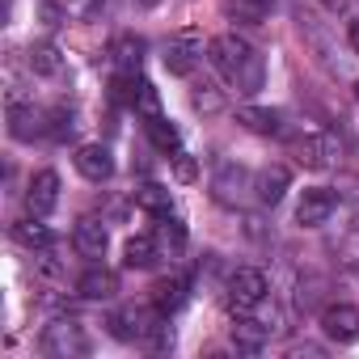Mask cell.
Instances as JSON below:
<instances>
[{
    "instance_id": "obj_5",
    "label": "cell",
    "mask_w": 359,
    "mask_h": 359,
    "mask_svg": "<svg viewBox=\"0 0 359 359\" xmlns=\"http://www.w3.org/2000/svg\"><path fill=\"white\" fill-rule=\"evenodd\" d=\"M165 68L173 72V76H191L195 68H199V60H203V39L195 34V30H182V34H173L169 43H165Z\"/></svg>"
},
{
    "instance_id": "obj_24",
    "label": "cell",
    "mask_w": 359,
    "mask_h": 359,
    "mask_svg": "<svg viewBox=\"0 0 359 359\" xmlns=\"http://www.w3.org/2000/svg\"><path fill=\"white\" fill-rule=\"evenodd\" d=\"M30 68L39 76H60L64 72V60H60V51L51 43H39V47H30Z\"/></svg>"
},
{
    "instance_id": "obj_22",
    "label": "cell",
    "mask_w": 359,
    "mask_h": 359,
    "mask_svg": "<svg viewBox=\"0 0 359 359\" xmlns=\"http://www.w3.org/2000/svg\"><path fill=\"white\" fill-rule=\"evenodd\" d=\"M135 208L161 220V216H169V208H173V199H169V191H165V187H156V182H144V187L135 191Z\"/></svg>"
},
{
    "instance_id": "obj_26",
    "label": "cell",
    "mask_w": 359,
    "mask_h": 359,
    "mask_svg": "<svg viewBox=\"0 0 359 359\" xmlns=\"http://www.w3.org/2000/svg\"><path fill=\"white\" fill-rule=\"evenodd\" d=\"M229 9L241 26H258L271 9H275V0H229Z\"/></svg>"
},
{
    "instance_id": "obj_30",
    "label": "cell",
    "mask_w": 359,
    "mask_h": 359,
    "mask_svg": "<svg viewBox=\"0 0 359 359\" xmlns=\"http://www.w3.org/2000/svg\"><path fill=\"white\" fill-rule=\"evenodd\" d=\"M195 173H199V165L187 152H173V177L177 182H195Z\"/></svg>"
},
{
    "instance_id": "obj_31",
    "label": "cell",
    "mask_w": 359,
    "mask_h": 359,
    "mask_svg": "<svg viewBox=\"0 0 359 359\" xmlns=\"http://www.w3.org/2000/svg\"><path fill=\"white\" fill-rule=\"evenodd\" d=\"M346 39H351V51H355V55H359V18H355V22H351V30H346Z\"/></svg>"
},
{
    "instance_id": "obj_25",
    "label": "cell",
    "mask_w": 359,
    "mask_h": 359,
    "mask_svg": "<svg viewBox=\"0 0 359 359\" xmlns=\"http://www.w3.org/2000/svg\"><path fill=\"white\" fill-rule=\"evenodd\" d=\"M76 110L72 106H55V110H47V135L51 140H68V135H76Z\"/></svg>"
},
{
    "instance_id": "obj_8",
    "label": "cell",
    "mask_w": 359,
    "mask_h": 359,
    "mask_svg": "<svg viewBox=\"0 0 359 359\" xmlns=\"http://www.w3.org/2000/svg\"><path fill=\"white\" fill-rule=\"evenodd\" d=\"M292 152H296V161H300L304 169H325V165H334V156H338L334 135H325V131H304V135L292 144Z\"/></svg>"
},
{
    "instance_id": "obj_15",
    "label": "cell",
    "mask_w": 359,
    "mask_h": 359,
    "mask_svg": "<svg viewBox=\"0 0 359 359\" xmlns=\"http://www.w3.org/2000/svg\"><path fill=\"white\" fill-rule=\"evenodd\" d=\"M106 241H110V233H106V224H102L97 216L76 220V229H72V245H76L81 258H102V254H106Z\"/></svg>"
},
{
    "instance_id": "obj_12",
    "label": "cell",
    "mask_w": 359,
    "mask_h": 359,
    "mask_svg": "<svg viewBox=\"0 0 359 359\" xmlns=\"http://www.w3.org/2000/svg\"><path fill=\"white\" fill-rule=\"evenodd\" d=\"M321 330L334 342H355L359 338V309L355 304H330L321 313Z\"/></svg>"
},
{
    "instance_id": "obj_4",
    "label": "cell",
    "mask_w": 359,
    "mask_h": 359,
    "mask_svg": "<svg viewBox=\"0 0 359 359\" xmlns=\"http://www.w3.org/2000/svg\"><path fill=\"white\" fill-rule=\"evenodd\" d=\"M161 321H165V313H161L156 304H152V309L127 304V309H118V313L110 317V334L123 338V342H148V334H152Z\"/></svg>"
},
{
    "instance_id": "obj_18",
    "label": "cell",
    "mask_w": 359,
    "mask_h": 359,
    "mask_svg": "<svg viewBox=\"0 0 359 359\" xmlns=\"http://www.w3.org/2000/svg\"><path fill=\"white\" fill-rule=\"evenodd\" d=\"M237 123L250 127L254 135H283V114L279 110H266V106H241L237 110Z\"/></svg>"
},
{
    "instance_id": "obj_6",
    "label": "cell",
    "mask_w": 359,
    "mask_h": 359,
    "mask_svg": "<svg viewBox=\"0 0 359 359\" xmlns=\"http://www.w3.org/2000/svg\"><path fill=\"white\" fill-rule=\"evenodd\" d=\"M250 191H254V177L241 169V165H220V173L212 177V195H216V203H224V208H241L245 199H250Z\"/></svg>"
},
{
    "instance_id": "obj_19",
    "label": "cell",
    "mask_w": 359,
    "mask_h": 359,
    "mask_svg": "<svg viewBox=\"0 0 359 359\" xmlns=\"http://www.w3.org/2000/svg\"><path fill=\"white\" fill-rule=\"evenodd\" d=\"M156 258H161V241L148 237V233H140L123 245V266H131V271H148Z\"/></svg>"
},
{
    "instance_id": "obj_3",
    "label": "cell",
    "mask_w": 359,
    "mask_h": 359,
    "mask_svg": "<svg viewBox=\"0 0 359 359\" xmlns=\"http://www.w3.org/2000/svg\"><path fill=\"white\" fill-rule=\"evenodd\" d=\"M266 275L262 271H254V266H237L233 275H229V309L233 313H254L262 300H266Z\"/></svg>"
},
{
    "instance_id": "obj_29",
    "label": "cell",
    "mask_w": 359,
    "mask_h": 359,
    "mask_svg": "<svg viewBox=\"0 0 359 359\" xmlns=\"http://www.w3.org/2000/svg\"><path fill=\"white\" fill-rule=\"evenodd\" d=\"M64 5H68V18L76 22H97L106 13V0H64Z\"/></svg>"
},
{
    "instance_id": "obj_7",
    "label": "cell",
    "mask_w": 359,
    "mask_h": 359,
    "mask_svg": "<svg viewBox=\"0 0 359 359\" xmlns=\"http://www.w3.org/2000/svg\"><path fill=\"white\" fill-rule=\"evenodd\" d=\"M55 203H60V173L55 169H39L30 177V191H26V212L43 220V216L55 212Z\"/></svg>"
},
{
    "instance_id": "obj_33",
    "label": "cell",
    "mask_w": 359,
    "mask_h": 359,
    "mask_svg": "<svg viewBox=\"0 0 359 359\" xmlns=\"http://www.w3.org/2000/svg\"><path fill=\"white\" fill-rule=\"evenodd\" d=\"M355 102H359V81H355Z\"/></svg>"
},
{
    "instance_id": "obj_23",
    "label": "cell",
    "mask_w": 359,
    "mask_h": 359,
    "mask_svg": "<svg viewBox=\"0 0 359 359\" xmlns=\"http://www.w3.org/2000/svg\"><path fill=\"white\" fill-rule=\"evenodd\" d=\"M13 237L26 245V250H51V229L47 224H39V216L34 220H22V224H13Z\"/></svg>"
},
{
    "instance_id": "obj_10",
    "label": "cell",
    "mask_w": 359,
    "mask_h": 359,
    "mask_svg": "<svg viewBox=\"0 0 359 359\" xmlns=\"http://www.w3.org/2000/svg\"><path fill=\"white\" fill-rule=\"evenodd\" d=\"M72 161H76L81 177H89V182H110L114 177V156H110L106 144H81Z\"/></svg>"
},
{
    "instance_id": "obj_16",
    "label": "cell",
    "mask_w": 359,
    "mask_h": 359,
    "mask_svg": "<svg viewBox=\"0 0 359 359\" xmlns=\"http://www.w3.org/2000/svg\"><path fill=\"white\" fill-rule=\"evenodd\" d=\"M287 187H292L287 165H266V169L254 177V195H258V203H266V208H275V203L287 195Z\"/></svg>"
},
{
    "instance_id": "obj_2",
    "label": "cell",
    "mask_w": 359,
    "mask_h": 359,
    "mask_svg": "<svg viewBox=\"0 0 359 359\" xmlns=\"http://www.w3.org/2000/svg\"><path fill=\"white\" fill-rule=\"evenodd\" d=\"M43 351L51 359H76V355H89V334L76 317H60L43 330Z\"/></svg>"
},
{
    "instance_id": "obj_17",
    "label": "cell",
    "mask_w": 359,
    "mask_h": 359,
    "mask_svg": "<svg viewBox=\"0 0 359 359\" xmlns=\"http://www.w3.org/2000/svg\"><path fill=\"white\" fill-rule=\"evenodd\" d=\"M76 296H85V300H114L118 296V275L106 271V266H89L76 279Z\"/></svg>"
},
{
    "instance_id": "obj_11",
    "label": "cell",
    "mask_w": 359,
    "mask_h": 359,
    "mask_svg": "<svg viewBox=\"0 0 359 359\" xmlns=\"http://www.w3.org/2000/svg\"><path fill=\"white\" fill-rule=\"evenodd\" d=\"M191 300V275H182V271H173V275H165V279H156V287H152V304L169 317V313H177Z\"/></svg>"
},
{
    "instance_id": "obj_14",
    "label": "cell",
    "mask_w": 359,
    "mask_h": 359,
    "mask_svg": "<svg viewBox=\"0 0 359 359\" xmlns=\"http://www.w3.org/2000/svg\"><path fill=\"white\" fill-rule=\"evenodd\" d=\"M9 135L22 140V144L47 135V114L34 110V106H26V102H13V106H9Z\"/></svg>"
},
{
    "instance_id": "obj_28",
    "label": "cell",
    "mask_w": 359,
    "mask_h": 359,
    "mask_svg": "<svg viewBox=\"0 0 359 359\" xmlns=\"http://www.w3.org/2000/svg\"><path fill=\"white\" fill-rule=\"evenodd\" d=\"M131 110H135L144 123H148V118H161V93L144 81V85H140V93H135V106H131Z\"/></svg>"
},
{
    "instance_id": "obj_9",
    "label": "cell",
    "mask_w": 359,
    "mask_h": 359,
    "mask_svg": "<svg viewBox=\"0 0 359 359\" xmlns=\"http://www.w3.org/2000/svg\"><path fill=\"white\" fill-rule=\"evenodd\" d=\"M334 208H338L334 191L313 187V191H304V195H300V203H296V224H304V229H321V224H330Z\"/></svg>"
},
{
    "instance_id": "obj_32",
    "label": "cell",
    "mask_w": 359,
    "mask_h": 359,
    "mask_svg": "<svg viewBox=\"0 0 359 359\" xmlns=\"http://www.w3.org/2000/svg\"><path fill=\"white\" fill-rule=\"evenodd\" d=\"M346 262H359V241H346Z\"/></svg>"
},
{
    "instance_id": "obj_21",
    "label": "cell",
    "mask_w": 359,
    "mask_h": 359,
    "mask_svg": "<svg viewBox=\"0 0 359 359\" xmlns=\"http://www.w3.org/2000/svg\"><path fill=\"white\" fill-rule=\"evenodd\" d=\"M144 131H148V140H152V148H156V152H165V156L182 152V131H177L165 114H161V118H148V123H144Z\"/></svg>"
},
{
    "instance_id": "obj_27",
    "label": "cell",
    "mask_w": 359,
    "mask_h": 359,
    "mask_svg": "<svg viewBox=\"0 0 359 359\" xmlns=\"http://www.w3.org/2000/svg\"><path fill=\"white\" fill-rule=\"evenodd\" d=\"M156 241L169 250V254H177L187 245V224L182 220H173V216H161V229H156Z\"/></svg>"
},
{
    "instance_id": "obj_1",
    "label": "cell",
    "mask_w": 359,
    "mask_h": 359,
    "mask_svg": "<svg viewBox=\"0 0 359 359\" xmlns=\"http://www.w3.org/2000/svg\"><path fill=\"white\" fill-rule=\"evenodd\" d=\"M208 60H212V68H216L237 93H258L262 81H266L262 55H258L241 34H220V39H212V43H208Z\"/></svg>"
},
{
    "instance_id": "obj_20",
    "label": "cell",
    "mask_w": 359,
    "mask_h": 359,
    "mask_svg": "<svg viewBox=\"0 0 359 359\" xmlns=\"http://www.w3.org/2000/svg\"><path fill=\"white\" fill-rule=\"evenodd\" d=\"M266 342H271V325H262V321H254V317H241V321L233 325V346H237V351L258 355Z\"/></svg>"
},
{
    "instance_id": "obj_13",
    "label": "cell",
    "mask_w": 359,
    "mask_h": 359,
    "mask_svg": "<svg viewBox=\"0 0 359 359\" xmlns=\"http://www.w3.org/2000/svg\"><path fill=\"white\" fill-rule=\"evenodd\" d=\"M144 55H148V43H144L140 34H118V39L110 43V51H106V60H110L114 72H140Z\"/></svg>"
}]
</instances>
